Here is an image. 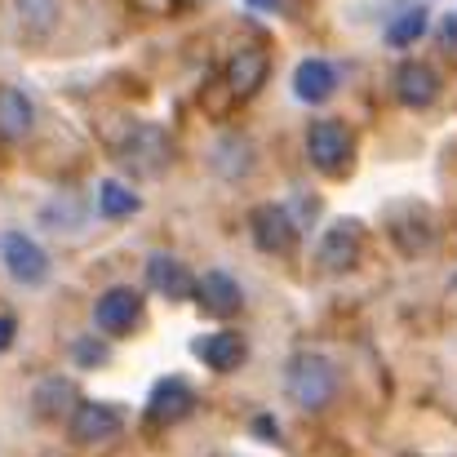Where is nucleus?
I'll return each mask as SVG.
<instances>
[{"label":"nucleus","mask_w":457,"mask_h":457,"mask_svg":"<svg viewBox=\"0 0 457 457\" xmlns=\"http://www.w3.org/2000/svg\"><path fill=\"white\" fill-rule=\"evenodd\" d=\"M360 240H364L360 222H355V218H337L333 227H324V236H320V245H315V262H320L328 276H342V271L355 267Z\"/></svg>","instance_id":"nucleus-5"},{"label":"nucleus","mask_w":457,"mask_h":457,"mask_svg":"<svg viewBox=\"0 0 457 457\" xmlns=\"http://www.w3.org/2000/svg\"><path fill=\"white\" fill-rule=\"evenodd\" d=\"M138 315H143V298H138V289H125V285L107 289V294L94 303V324H98L103 333H112V337L129 333V328L138 324Z\"/></svg>","instance_id":"nucleus-8"},{"label":"nucleus","mask_w":457,"mask_h":457,"mask_svg":"<svg viewBox=\"0 0 457 457\" xmlns=\"http://www.w3.org/2000/svg\"><path fill=\"white\" fill-rule=\"evenodd\" d=\"M294 94H298V103H311V107L328 103L337 94V67L328 58H303L294 67Z\"/></svg>","instance_id":"nucleus-11"},{"label":"nucleus","mask_w":457,"mask_h":457,"mask_svg":"<svg viewBox=\"0 0 457 457\" xmlns=\"http://www.w3.org/2000/svg\"><path fill=\"white\" fill-rule=\"evenodd\" d=\"M13 333H18L13 315H0V351H9V346H13Z\"/></svg>","instance_id":"nucleus-24"},{"label":"nucleus","mask_w":457,"mask_h":457,"mask_svg":"<svg viewBox=\"0 0 457 457\" xmlns=\"http://www.w3.org/2000/svg\"><path fill=\"white\" fill-rule=\"evenodd\" d=\"M427 27H431V18H427V9H422V4H413V9H400V13L386 22V45L404 49V45L422 40V36H427Z\"/></svg>","instance_id":"nucleus-22"},{"label":"nucleus","mask_w":457,"mask_h":457,"mask_svg":"<svg viewBox=\"0 0 457 457\" xmlns=\"http://www.w3.org/2000/svg\"><path fill=\"white\" fill-rule=\"evenodd\" d=\"M120 164L129 169V173H138V178H160L169 164H173V143H169V134L152 125V120H138L129 134H125V143H120Z\"/></svg>","instance_id":"nucleus-2"},{"label":"nucleus","mask_w":457,"mask_h":457,"mask_svg":"<svg viewBox=\"0 0 457 457\" xmlns=\"http://www.w3.org/2000/svg\"><path fill=\"white\" fill-rule=\"evenodd\" d=\"M71 360H76L80 369H98V364L107 360V346L94 342V337H76V342H71Z\"/></svg>","instance_id":"nucleus-23"},{"label":"nucleus","mask_w":457,"mask_h":457,"mask_svg":"<svg viewBox=\"0 0 457 457\" xmlns=\"http://www.w3.org/2000/svg\"><path fill=\"white\" fill-rule=\"evenodd\" d=\"M138 209H143V200H138V191H129L125 182L107 178V182L98 187V213H103V218L120 222V218H134Z\"/></svg>","instance_id":"nucleus-21"},{"label":"nucleus","mask_w":457,"mask_h":457,"mask_svg":"<svg viewBox=\"0 0 457 457\" xmlns=\"http://www.w3.org/2000/svg\"><path fill=\"white\" fill-rule=\"evenodd\" d=\"M40 227L49 231H80L85 227V200L76 191H58L40 204Z\"/></svg>","instance_id":"nucleus-17"},{"label":"nucleus","mask_w":457,"mask_h":457,"mask_svg":"<svg viewBox=\"0 0 457 457\" xmlns=\"http://www.w3.org/2000/svg\"><path fill=\"white\" fill-rule=\"evenodd\" d=\"M245 4H249V9H262V13H267V9H276L280 0H245Z\"/></svg>","instance_id":"nucleus-26"},{"label":"nucleus","mask_w":457,"mask_h":457,"mask_svg":"<svg viewBox=\"0 0 457 457\" xmlns=\"http://www.w3.org/2000/svg\"><path fill=\"white\" fill-rule=\"evenodd\" d=\"M285 391H289V400H294L298 409H306V413L328 409V404L337 400V364H333L328 355H320V351L289 355V364H285Z\"/></svg>","instance_id":"nucleus-1"},{"label":"nucleus","mask_w":457,"mask_h":457,"mask_svg":"<svg viewBox=\"0 0 457 457\" xmlns=\"http://www.w3.org/2000/svg\"><path fill=\"white\" fill-rule=\"evenodd\" d=\"M62 0H13V18L27 36H49L58 27Z\"/></svg>","instance_id":"nucleus-20"},{"label":"nucleus","mask_w":457,"mask_h":457,"mask_svg":"<svg viewBox=\"0 0 457 457\" xmlns=\"http://www.w3.org/2000/svg\"><path fill=\"white\" fill-rule=\"evenodd\" d=\"M0 262H4V271H9L13 285L36 289V285L49 280V253L27 231H0Z\"/></svg>","instance_id":"nucleus-3"},{"label":"nucleus","mask_w":457,"mask_h":457,"mask_svg":"<svg viewBox=\"0 0 457 457\" xmlns=\"http://www.w3.org/2000/svg\"><path fill=\"white\" fill-rule=\"evenodd\" d=\"M31 404H36V413H40V418H71L80 400H76V386H71L67 378H49V382H40V386H36Z\"/></svg>","instance_id":"nucleus-18"},{"label":"nucleus","mask_w":457,"mask_h":457,"mask_svg":"<svg viewBox=\"0 0 457 457\" xmlns=\"http://www.w3.org/2000/svg\"><path fill=\"white\" fill-rule=\"evenodd\" d=\"M147 285H152L160 298H169V303H187L200 289V280H191V271L178 258H169V253H155L152 262H147Z\"/></svg>","instance_id":"nucleus-12"},{"label":"nucleus","mask_w":457,"mask_h":457,"mask_svg":"<svg viewBox=\"0 0 457 457\" xmlns=\"http://www.w3.org/2000/svg\"><path fill=\"white\" fill-rule=\"evenodd\" d=\"M445 45H457V13L445 22Z\"/></svg>","instance_id":"nucleus-25"},{"label":"nucleus","mask_w":457,"mask_h":457,"mask_svg":"<svg viewBox=\"0 0 457 457\" xmlns=\"http://www.w3.org/2000/svg\"><path fill=\"white\" fill-rule=\"evenodd\" d=\"M191 409H195V395H191V386H187L182 378H164V382H155L152 395H147V418L160 422V427L182 422Z\"/></svg>","instance_id":"nucleus-10"},{"label":"nucleus","mask_w":457,"mask_h":457,"mask_svg":"<svg viewBox=\"0 0 457 457\" xmlns=\"http://www.w3.org/2000/svg\"><path fill=\"white\" fill-rule=\"evenodd\" d=\"M267 71H271L267 49H262V45H245V49H236L231 62H227V89H231L236 98H253V94L267 85Z\"/></svg>","instance_id":"nucleus-9"},{"label":"nucleus","mask_w":457,"mask_h":457,"mask_svg":"<svg viewBox=\"0 0 457 457\" xmlns=\"http://www.w3.org/2000/svg\"><path fill=\"white\" fill-rule=\"evenodd\" d=\"M71 436L80 445H103V440H116L120 427H125V409L112 404V400H80L76 413L67 418Z\"/></svg>","instance_id":"nucleus-6"},{"label":"nucleus","mask_w":457,"mask_h":457,"mask_svg":"<svg viewBox=\"0 0 457 457\" xmlns=\"http://www.w3.org/2000/svg\"><path fill=\"white\" fill-rule=\"evenodd\" d=\"M213 169L222 173V178H245L249 169H253V143L249 138H240V134H227L218 147H213Z\"/></svg>","instance_id":"nucleus-19"},{"label":"nucleus","mask_w":457,"mask_h":457,"mask_svg":"<svg viewBox=\"0 0 457 457\" xmlns=\"http://www.w3.org/2000/svg\"><path fill=\"white\" fill-rule=\"evenodd\" d=\"M195 294H200V306H204L209 315H222V320L245 306V289H240L236 276H227V271H204Z\"/></svg>","instance_id":"nucleus-15"},{"label":"nucleus","mask_w":457,"mask_h":457,"mask_svg":"<svg viewBox=\"0 0 457 457\" xmlns=\"http://www.w3.org/2000/svg\"><path fill=\"white\" fill-rule=\"evenodd\" d=\"M195 355H200L209 369H218V373H236V369L245 364V337H240V333H231V328L209 333V337H200V342H195Z\"/></svg>","instance_id":"nucleus-16"},{"label":"nucleus","mask_w":457,"mask_h":457,"mask_svg":"<svg viewBox=\"0 0 457 457\" xmlns=\"http://www.w3.org/2000/svg\"><path fill=\"white\" fill-rule=\"evenodd\" d=\"M395 98L404 103V107H431L436 98H440V76H436V67H427V62H404L400 71H395Z\"/></svg>","instance_id":"nucleus-13"},{"label":"nucleus","mask_w":457,"mask_h":457,"mask_svg":"<svg viewBox=\"0 0 457 457\" xmlns=\"http://www.w3.org/2000/svg\"><path fill=\"white\" fill-rule=\"evenodd\" d=\"M249 231H253L258 249H267V253H294V245H298V222L280 204H258L249 213Z\"/></svg>","instance_id":"nucleus-7"},{"label":"nucleus","mask_w":457,"mask_h":457,"mask_svg":"<svg viewBox=\"0 0 457 457\" xmlns=\"http://www.w3.org/2000/svg\"><path fill=\"white\" fill-rule=\"evenodd\" d=\"M306 160L320 173H328V178L346 173L351 169V134H346V125L342 120H315L306 129Z\"/></svg>","instance_id":"nucleus-4"},{"label":"nucleus","mask_w":457,"mask_h":457,"mask_svg":"<svg viewBox=\"0 0 457 457\" xmlns=\"http://www.w3.org/2000/svg\"><path fill=\"white\" fill-rule=\"evenodd\" d=\"M36 125V107L18 85H0V138L4 143H22Z\"/></svg>","instance_id":"nucleus-14"}]
</instances>
